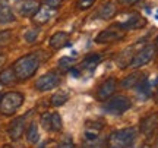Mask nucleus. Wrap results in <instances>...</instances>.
Here are the masks:
<instances>
[{
    "instance_id": "nucleus-1",
    "label": "nucleus",
    "mask_w": 158,
    "mask_h": 148,
    "mask_svg": "<svg viewBox=\"0 0 158 148\" xmlns=\"http://www.w3.org/2000/svg\"><path fill=\"white\" fill-rule=\"evenodd\" d=\"M40 68V59L37 54H27V56L18 59L15 65L12 66L13 72L16 75L19 81L29 79L31 76H34L35 72Z\"/></svg>"
},
{
    "instance_id": "nucleus-2",
    "label": "nucleus",
    "mask_w": 158,
    "mask_h": 148,
    "mask_svg": "<svg viewBox=\"0 0 158 148\" xmlns=\"http://www.w3.org/2000/svg\"><path fill=\"white\" fill-rule=\"evenodd\" d=\"M138 137L136 128H124L110 133L107 138V148H130Z\"/></svg>"
},
{
    "instance_id": "nucleus-3",
    "label": "nucleus",
    "mask_w": 158,
    "mask_h": 148,
    "mask_svg": "<svg viewBox=\"0 0 158 148\" xmlns=\"http://www.w3.org/2000/svg\"><path fill=\"white\" fill-rule=\"evenodd\" d=\"M23 95L21 92H7L0 98V113L3 116H12L22 106Z\"/></svg>"
},
{
    "instance_id": "nucleus-4",
    "label": "nucleus",
    "mask_w": 158,
    "mask_h": 148,
    "mask_svg": "<svg viewBox=\"0 0 158 148\" xmlns=\"http://www.w3.org/2000/svg\"><path fill=\"white\" fill-rule=\"evenodd\" d=\"M132 107V101L124 95H114L108 100L107 103H104L102 110L107 114H113V116H120L124 112H127Z\"/></svg>"
},
{
    "instance_id": "nucleus-5",
    "label": "nucleus",
    "mask_w": 158,
    "mask_h": 148,
    "mask_svg": "<svg viewBox=\"0 0 158 148\" xmlns=\"http://www.w3.org/2000/svg\"><path fill=\"white\" fill-rule=\"evenodd\" d=\"M155 53H157V47L155 46H152V44L145 46L142 50H139L138 53L133 54V57H132V60L129 63V68L138 69V68H142V66L148 65L155 57Z\"/></svg>"
},
{
    "instance_id": "nucleus-6",
    "label": "nucleus",
    "mask_w": 158,
    "mask_h": 148,
    "mask_svg": "<svg viewBox=\"0 0 158 148\" xmlns=\"http://www.w3.org/2000/svg\"><path fill=\"white\" fill-rule=\"evenodd\" d=\"M60 84V78L59 75L54 74V72H47L43 76H40L37 82H35V88L38 91L44 92V91H50V90H54L56 87H59Z\"/></svg>"
},
{
    "instance_id": "nucleus-7",
    "label": "nucleus",
    "mask_w": 158,
    "mask_h": 148,
    "mask_svg": "<svg viewBox=\"0 0 158 148\" xmlns=\"http://www.w3.org/2000/svg\"><path fill=\"white\" fill-rule=\"evenodd\" d=\"M124 37V29L118 28L117 25L110 27V28L101 31L100 34L95 37V43L98 44H104V43H113V41H118Z\"/></svg>"
},
{
    "instance_id": "nucleus-8",
    "label": "nucleus",
    "mask_w": 158,
    "mask_h": 148,
    "mask_svg": "<svg viewBox=\"0 0 158 148\" xmlns=\"http://www.w3.org/2000/svg\"><path fill=\"white\" fill-rule=\"evenodd\" d=\"M118 28L122 29H139L142 27H145L147 25V21H145V18H142L139 13H129V15H126V16L120 21V22L116 23Z\"/></svg>"
},
{
    "instance_id": "nucleus-9",
    "label": "nucleus",
    "mask_w": 158,
    "mask_h": 148,
    "mask_svg": "<svg viewBox=\"0 0 158 148\" xmlns=\"http://www.w3.org/2000/svg\"><path fill=\"white\" fill-rule=\"evenodd\" d=\"M27 116H21V117H16L9 126V137L13 141H18L19 138L23 135L25 132V126H27Z\"/></svg>"
},
{
    "instance_id": "nucleus-10",
    "label": "nucleus",
    "mask_w": 158,
    "mask_h": 148,
    "mask_svg": "<svg viewBox=\"0 0 158 148\" xmlns=\"http://www.w3.org/2000/svg\"><path fill=\"white\" fill-rule=\"evenodd\" d=\"M56 15H57V9H54V7H50V6H45V5L40 6L38 12L34 15V21L37 23H47Z\"/></svg>"
},
{
    "instance_id": "nucleus-11",
    "label": "nucleus",
    "mask_w": 158,
    "mask_h": 148,
    "mask_svg": "<svg viewBox=\"0 0 158 148\" xmlns=\"http://www.w3.org/2000/svg\"><path fill=\"white\" fill-rule=\"evenodd\" d=\"M139 126H141V132L143 135H147V137L152 135L154 132L158 129V113L149 114L148 117L142 120Z\"/></svg>"
},
{
    "instance_id": "nucleus-12",
    "label": "nucleus",
    "mask_w": 158,
    "mask_h": 148,
    "mask_svg": "<svg viewBox=\"0 0 158 148\" xmlns=\"http://www.w3.org/2000/svg\"><path fill=\"white\" fill-rule=\"evenodd\" d=\"M18 9H19V13L22 16L34 18V15L40 9V3L37 0H22L18 6Z\"/></svg>"
},
{
    "instance_id": "nucleus-13",
    "label": "nucleus",
    "mask_w": 158,
    "mask_h": 148,
    "mask_svg": "<svg viewBox=\"0 0 158 148\" xmlns=\"http://www.w3.org/2000/svg\"><path fill=\"white\" fill-rule=\"evenodd\" d=\"M117 85V81L116 78H108L101 84V87L98 88V98L100 100H108V98L113 95L114 90Z\"/></svg>"
},
{
    "instance_id": "nucleus-14",
    "label": "nucleus",
    "mask_w": 158,
    "mask_h": 148,
    "mask_svg": "<svg viewBox=\"0 0 158 148\" xmlns=\"http://www.w3.org/2000/svg\"><path fill=\"white\" fill-rule=\"evenodd\" d=\"M48 44H50V47L54 49V50H59V49H62V47L70 46V44H69V34L64 32V31H59V32H56V34H53L50 37Z\"/></svg>"
},
{
    "instance_id": "nucleus-15",
    "label": "nucleus",
    "mask_w": 158,
    "mask_h": 148,
    "mask_svg": "<svg viewBox=\"0 0 158 148\" xmlns=\"http://www.w3.org/2000/svg\"><path fill=\"white\" fill-rule=\"evenodd\" d=\"M117 13V6L114 2H107L98 9L95 18H100V19H111Z\"/></svg>"
},
{
    "instance_id": "nucleus-16",
    "label": "nucleus",
    "mask_w": 158,
    "mask_h": 148,
    "mask_svg": "<svg viewBox=\"0 0 158 148\" xmlns=\"http://www.w3.org/2000/svg\"><path fill=\"white\" fill-rule=\"evenodd\" d=\"M102 131V123L100 122H89L85 129V141H92L100 138V132Z\"/></svg>"
},
{
    "instance_id": "nucleus-17",
    "label": "nucleus",
    "mask_w": 158,
    "mask_h": 148,
    "mask_svg": "<svg viewBox=\"0 0 158 148\" xmlns=\"http://www.w3.org/2000/svg\"><path fill=\"white\" fill-rule=\"evenodd\" d=\"M15 21V15L12 12L10 6L5 0H0V23H10Z\"/></svg>"
},
{
    "instance_id": "nucleus-18",
    "label": "nucleus",
    "mask_w": 158,
    "mask_h": 148,
    "mask_svg": "<svg viewBox=\"0 0 158 148\" xmlns=\"http://www.w3.org/2000/svg\"><path fill=\"white\" fill-rule=\"evenodd\" d=\"M100 62H101V56L100 54H88L82 60V63L79 65V69H84V70H89L91 69L92 70Z\"/></svg>"
},
{
    "instance_id": "nucleus-19",
    "label": "nucleus",
    "mask_w": 158,
    "mask_h": 148,
    "mask_svg": "<svg viewBox=\"0 0 158 148\" xmlns=\"http://www.w3.org/2000/svg\"><path fill=\"white\" fill-rule=\"evenodd\" d=\"M142 79H143V75L139 74V72L130 74V75H127V76H126L123 81H122V87H123V88H126V90H129V88H133V87H136Z\"/></svg>"
},
{
    "instance_id": "nucleus-20",
    "label": "nucleus",
    "mask_w": 158,
    "mask_h": 148,
    "mask_svg": "<svg viewBox=\"0 0 158 148\" xmlns=\"http://www.w3.org/2000/svg\"><path fill=\"white\" fill-rule=\"evenodd\" d=\"M16 79L18 78L13 72V69H5L0 72V84L2 85H12Z\"/></svg>"
},
{
    "instance_id": "nucleus-21",
    "label": "nucleus",
    "mask_w": 158,
    "mask_h": 148,
    "mask_svg": "<svg viewBox=\"0 0 158 148\" xmlns=\"http://www.w3.org/2000/svg\"><path fill=\"white\" fill-rule=\"evenodd\" d=\"M27 139H28V142H31V144H37L40 141L38 126L35 125V123H31V125H29L28 131H27Z\"/></svg>"
},
{
    "instance_id": "nucleus-22",
    "label": "nucleus",
    "mask_w": 158,
    "mask_h": 148,
    "mask_svg": "<svg viewBox=\"0 0 158 148\" xmlns=\"http://www.w3.org/2000/svg\"><path fill=\"white\" fill-rule=\"evenodd\" d=\"M69 100V95L66 94V92H62V91H59L56 92V94H53L51 95V106H56V107H60V106H63L64 103Z\"/></svg>"
},
{
    "instance_id": "nucleus-23",
    "label": "nucleus",
    "mask_w": 158,
    "mask_h": 148,
    "mask_svg": "<svg viewBox=\"0 0 158 148\" xmlns=\"http://www.w3.org/2000/svg\"><path fill=\"white\" fill-rule=\"evenodd\" d=\"M63 128V122H62V117H60V114L59 113H51V128L50 131L51 132H59L62 131Z\"/></svg>"
},
{
    "instance_id": "nucleus-24",
    "label": "nucleus",
    "mask_w": 158,
    "mask_h": 148,
    "mask_svg": "<svg viewBox=\"0 0 158 148\" xmlns=\"http://www.w3.org/2000/svg\"><path fill=\"white\" fill-rule=\"evenodd\" d=\"M136 91H138V94H141V95H145V97H148L149 95V82H148V79H143L138 84V85L135 87Z\"/></svg>"
},
{
    "instance_id": "nucleus-25",
    "label": "nucleus",
    "mask_w": 158,
    "mask_h": 148,
    "mask_svg": "<svg viewBox=\"0 0 158 148\" xmlns=\"http://www.w3.org/2000/svg\"><path fill=\"white\" fill-rule=\"evenodd\" d=\"M106 142L102 139H100V138H97V139H92V141H85L84 148H104Z\"/></svg>"
},
{
    "instance_id": "nucleus-26",
    "label": "nucleus",
    "mask_w": 158,
    "mask_h": 148,
    "mask_svg": "<svg viewBox=\"0 0 158 148\" xmlns=\"http://www.w3.org/2000/svg\"><path fill=\"white\" fill-rule=\"evenodd\" d=\"M73 63H75L73 57H68V56L62 57V59L59 60V68H60V69H70Z\"/></svg>"
},
{
    "instance_id": "nucleus-27",
    "label": "nucleus",
    "mask_w": 158,
    "mask_h": 148,
    "mask_svg": "<svg viewBox=\"0 0 158 148\" xmlns=\"http://www.w3.org/2000/svg\"><path fill=\"white\" fill-rule=\"evenodd\" d=\"M40 31L37 28H32V29H28L27 32H25V40L28 41V43H34L37 40V37H38Z\"/></svg>"
},
{
    "instance_id": "nucleus-28",
    "label": "nucleus",
    "mask_w": 158,
    "mask_h": 148,
    "mask_svg": "<svg viewBox=\"0 0 158 148\" xmlns=\"http://www.w3.org/2000/svg\"><path fill=\"white\" fill-rule=\"evenodd\" d=\"M41 126L45 131H50L51 128V113H44L41 116Z\"/></svg>"
},
{
    "instance_id": "nucleus-29",
    "label": "nucleus",
    "mask_w": 158,
    "mask_h": 148,
    "mask_svg": "<svg viewBox=\"0 0 158 148\" xmlns=\"http://www.w3.org/2000/svg\"><path fill=\"white\" fill-rule=\"evenodd\" d=\"M97 0H78L76 6H78V9H81V11H88L89 7H92V5Z\"/></svg>"
},
{
    "instance_id": "nucleus-30",
    "label": "nucleus",
    "mask_w": 158,
    "mask_h": 148,
    "mask_svg": "<svg viewBox=\"0 0 158 148\" xmlns=\"http://www.w3.org/2000/svg\"><path fill=\"white\" fill-rule=\"evenodd\" d=\"M59 148H75V144L70 137H64L62 139V142L59 144Z\"/></svg>"
},
{
    "instance_id": "nucleus-31",
    "label": "nucleus",
    "mask_w": 158,
    "mask_h": 148,
    "mask_svg": "<svg viewBox=\"0 0 158 148\" xmlns=\"http://www.w3.org/2000/svg\"><path fill=\"white\" fill-rule=\"evenodd\" d=\"M63 0H43V3L45 6H50V7H54V9H59L62 6Z\"/></svg>"
},
{
    "instance_id": "nucleus-32",
    "label": "nucleus",
    "mask_w": 158,
    "mask_h": 148,
    "mask_svg": "<svg viewBox=\"0 0 158 148\" xmlns=\"http://www.w3.org/2000/svg\"><path fill=\"white\" fill-rule=\"evenodd\" d=\"M41 148H59V144H56V142H53V141H50V142H45Z\"/></svg>"
},
{
    "instance_id": "nucleus-33",
    "label": "nucleus",
    "mask_w": 158,
    "mask_h": 148,
    "mask_svg": "<svg viewBox=\"0 0 158 148\" xmlns=\"http://www.w3.org/2000/svg\"><path fill=\"white\" fill-rule=\"evenodd\" d=\"M118 2L124 6H130V5H135L136 2H139V0H118Z\"/></svg>"
},
{
    "instance_id": "nucleus-34",
    "label": "nucleus",
    "mask_w": 158,
    "mask_h": 148,
    "mask_svg": "<svg viewBox=\"0 0 158 148\" xmlns=\"http://www.w3.org/2000/svg\"><path fill=\"white\" fill-rule=\"evenodd\" d=\"M70 74L73 75V76H76V78H78L79 75H81V72H79V69H72V68H70Z\"/></svg>"
},
{
    "instance_id": "nucleus-35",
    "label": "nucleus",
    "mask_w": 158,
    "mask_h": 148,
    "mask_svg": "<svg viewBox=\"0 0 158 148\" xmlns=\"http://www.w3.org/2000/svg\"><path fill=\"white\" fill-rule=\"evenodd\" d=\"M141 148H151V147H149V145H142Z\"/></svg>"
},
{
    "instance_id": "nucleus-36",
    "label": "nucleus",
    "mask_w": 158,
    "mask_h": 148,
    "mask_svg": "<svg viewBox=\"0 0 158 148\" xmlns=\"http://www.w3.org/2000/svg\"><path fill=\"white\" fill-rule=\"evenodd\" d=\"M155 87H157V88H158V78H157V79H155Z\"/></svg>"
},
{
    "instance_id": "nucleus-37",
    "label": "nucleus",
    "mask_w": 158,
    "mask_h": 148,
    "mask_svg": "<svg viewBox=\"0 0 158 148\" xmlns=\"http://www.w3.org/2000/svg\"><path fill=\"white\" fill-rule=\"evenodd\" d=\"M155 101L158 103V94H157V95H155Z\"/></svg>"
},
{
    "instance_id": "nucleus-38",
    "label": "nucleus",
    "mask_w": 158,
    "mask_h": 148,
    "mask_svg": "<svg viewBox=\"0 0 158 148\" xmlns=\"http://www.w3.org/2000/svg\"><path fill=\"white\" fill-rule=\"evenodd\" d=\"M155 47H157V49H158V38H157V46H155Z\"/></svg>"
},
{
    "instance_id": "nucleus-39",
    "label": "nucleus",
    "mask_w": 158,
    "mask_h": 148,
    "mask_svg": "<svg viewBox=\"0 0 158 148\" xmlns=\"http://www.w3.org/2000/svg\"><path fill=\"white\" fill-rule=\"evenodd\" d=\"M155 147H157V148H158V139H157V145H155Z\"/></svg>"
},
{
    "instance_id": "nucleus-40",
    "label": "nucleus",
    "mask_w": 158,
    "mask_h": 148,
    "mask_svg": "<svg viewBox=\"0 0 158 148\" xmlns=\"http://www.w3.org/2000/svg\"><path fill=\"white\" fill-rule=\"evenodd\" d=\"M0 90H2V84H0Z\"/></svg>"
},
{
    "instance_id": "nucleus-41",
    "label": "nucleus",
    "mask_w": 158,
    "mask_h": 148,
    "mask_svg": "<svg viewBox=\"0 0 158 148\" xmlns=\"http://www.w3.org/2000/svg\"><path fill=\"white\" fill-rule=\"evenodd\" d=\"M0 98H2V97H0Z\"/></svg>"
}]
</instances>
